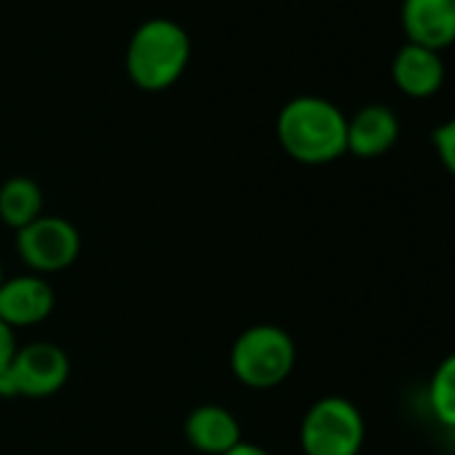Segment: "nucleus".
<instances>
[{"mask_svg":"<svg viewBox=\"0 0 455 455\" xmlns=\"http://www.w3.org/2000/svg\"><path fill=\"white\" fill-rule=\"evenodd\" d=\"M0 284H4V263H0Z\"/></svg>","mask_w":455,"mask_h":455,"instance_id":"nucleus-17","label":"nucleus"},{"mask_svg":"<svg viewBox=\"0 0 455 455\" xmlns=\"http://www.w3.org/2000/svg\"><path fill=\"white\" fill-rule=\"evenodd\" d=\"M54 306L57 295L52 284L38 274H22L14 279H4V284H0V319L14 332L46 322Z\"/></svg>","mask_w":455,"mask_h":455,"instance_id":"nucleus-7","label":"nucleus"},{"mask_svg":"<svg viewBox=\"0 0 455 455\" xmlns=\"http://www.w3.org/2000/svg\"><path fill=\"white\" fill-rule=\"evenodd\" d=\"M70 378V359L57 343L20 346L12 364L0 372V396L44 399L57 394Z\"/></svg>","mask_w":455,"mask_h":455,"instance_id":"nucleus-5","label":"nucleus"},{"mask_svg":"<svg viewBox=\"0 0 455 455\" xmlns=\"http://www.w3.org/2000/svg\"><path fill=\"white\" fill-rule=\"evenodd\" d=\"M407 44L444 52L455 44V0H402Z\"/></svg>","mask_w":455,"mask_h":455,"instance_id":"nucleus-8","label":"nucleus"},{"mask_svg":"<svg viewBox=\"0 0 455 455\" xmlns=\"http://www.w3.org/2000/svg\"><path fill=\"white\" fill-rule=\"evenodd\" d=\"M185 439L204 455H225L242 442V426L222 404H201L185 418Z\"/></svg>","mask_w":455,"mask_h":455,"instance_id":"nucleus-11","label":"nucleus"},{"mask_svg":"<svg viewBox=\"0 0 455 455\" xmlns=\"http://www.w3.org/2000/svg\"><path fill=\"white\" fill-rule=\"evenodd\" d=\"M225 455H271V452L258 447V444H252V442H239L236 447H231Z\"/></svg>","mask_w":455,"mask_h":455,"instance_id":"nucleus-16","label":"nucleus"},{"mask_svg":"<svg viewBox=\"0 0 455 455\" xmlns=\"http://www.w3.org/2000/svg\"><path fill=\"white\" fill-rule=\"evenodd\" d=\"M362 410L346 396L316 399L300 423V447L306 455H359L364 444Z\"/></svg>","mask_w":455,"mask_h":455,"instance_id":"nucleus-4","label":"nucleus"},{"mask_svg":"<svg viewBox=\"0 0 455 455\" xmlns=\"http://www.w3.org/2000/svg\"><path fill=\"white\" fill-rule=\"evenodd\" d=\"M431 145H434V153H436L439 164L455 177V116L447 118L444 124H439L431 132Z\"/></svg>","mask_w":455,"mask_h":455,"instance_id":"nucleus-14","label":"nucleus"},{"mask_svg":"<svg viewBox=\"0 0 455 455\" xmlns=\"http://www.w3.org/2000/svg\"><path fill=\"white\" fill-rule=\"evenodd\" d=\"M346 129V113L316 94L292 97L276 116V137L284 153L308 166L332 164L348 153Z\"/></svg>","mask_w":455,"mask_h":455,"instance_id":"nucleus-1","label":"nucleus"},{"mask_svg":"<svg viewBox=\"0 0 455 455\" xmlns=\"http://www.w3.org/2000/svg\"><path fill=\"white\" fill-rule=\"evenodd\" d=\"M190 62V36L169 17L137 25L126 44V73L145 92L169 89Z\"/></svg>","mask_w":455,"mask_h":455,"instance_id":"nucleus-2","label":"nucleus"},{"mask_svg":"<svg viewBox=\"0 0 455 455\" xmlns=\"http://www.w3.org/2000/svg\"><path fill=\"white\" fill-rule=\"evenodd\" d=\"M426 399L434 420L455 431V351L434 367L426 386Z\"/></svg>","mask_w":455,"mask_h":455,"instance_id":"nucleus-13","label":"nucleus"},{"mask_svg":"<svg viewBox=\"0 0 455 455\" xmlns=\"http://www.w3.org/2000/svg\"><path fill=\"white\" fill-rule=\"evenodd\" d=\"M17 332L0 319V372H4L9 364H12V359H14V354H17Z\"/></svg>","mask_w":455,"mask_h":455,"instance_id":"nucleus-15","label":"nucleus"},{"mask_svg":"<svg viewBox=\"0 0 455 455\" xmlns=\"http://www.w3.org/2000/svg\"><path fill=\"white\" fill-rule=\"evenodd\" d=\"M298 348L279 324H252L231 346V372L255 391L282 386L295 370Z\"/></svg>","mask_w":455,"mask_h":455,"instance_id":"nucleus-3","label":"nucleus"},{"mask_svg":"<svg viewBox=\"0 0 455 455\" xmlns=\"http://www.w3.org/2000/svg\"><path fill=\"white\" fill-rule=\"evenodd\" d=\"M17 255L38 276L60 274L78 260L81 234L65 217L41 214L36 222L17 231Z\"/></svg>","mask_w":455,"mask_h":455,"instance_id":"nucleus-6","label":"nucleus"},{"mask_svg":"<svg viewBox=\"0 0 455 455\" xmlns=\"http://www.w3.org/2000/svg\"><path fill=\"white\" fill-rule=\"evenodd\" d=\"M44 214V190L36 180L20 174L0 185V222L22 231Z\"/></svg>","mask_w":455,"mask_h":455,"instance_id":"nucleus-12","label":"nucleus"},{"mask_svg":"<svg viewBox=\"0 0 455 455\" xmlns=\"http://www.w3.org/2000/svg\"><path fill=\"white\" fill-rule=\"evenodd\" d=\"M399 132L402 126H399L396 113L388 105L372 102V105L359 108L348 118L346 148L356 158H380L396 145Z\"/></svg>","mask_w":455,"mask_h":455,"instance_id":"nucleus-9","label":"nucleus"},{"mask_svg":"<svg viewBox=\"0 0 455 455\" xmlns=\"http://www.w3.org/2000/svg\"><path fill=\"white\" fill-rule=\"evenodd\" d=\"M391 78L402 94L412 100H428L444 84L442 54L415 44H404L391 60Z\"/></svg>","mask_w":455,"mask_h":455,"instance_id":"nucleus-10","label":"nucleus"}]
</instances>
